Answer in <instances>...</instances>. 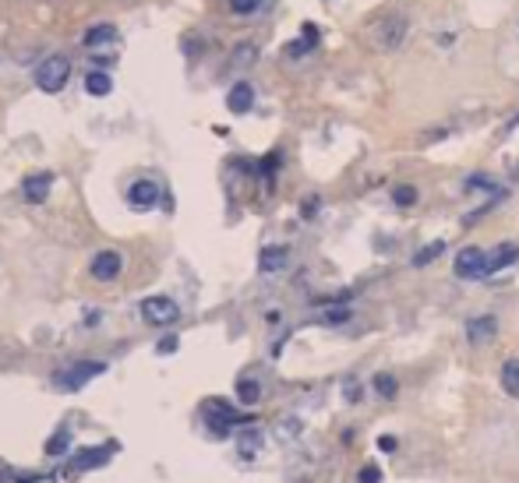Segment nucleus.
Returning <instances> with one entry per match:
<instances>
[{
	"label": "nucleus",
	"mask_w": 519,
	"mask_h": 483,
	"mask_svg": "<svg viewBox=\"0 0 519 483\" xmlns=\"http://www.w3.org/2000/svg\"><path fill=\"white\" fill-rule=\"evenodd\" d=\"M318 321H321V325H346V321H350V307H332V310H325Z\"/></svg>",
	"instance_id": "393cba45"
},
{
	"label": "nucleus",
	"mask_w": 519,
	"mask_h": 483,
	"mask_svg": "<svg viewBox=\"0 0 519 483\" xmlns=\"http://www.w3.org/2000/svg\"><path fill=\"white\" fill-rule=\"evenodd\" d=\"M279 434H283V438H297V434H301V420H283V423H279Z\"/></svg>",
	"instance_id": "c85d7f7f"
},
{
	"label": "nucleus",
	"mask_w": 519,
	"mask_h": 483,
	"mask_svg": "<svg viewBox=\"0 0 519 483\" xmlns=\"http://www.w3.org/2000/svg\"><path fill=\"white\" fill-rule=\"evenodd\" d=\"M156 201H159V184H156V180H134V184L127 188V205L138 208V212L156 208Z\"/></svg>",
	"instance_id": "1a4fd4ad"
},
{
	"label": "nucleus",
	"mask_w": 519,
	"mask_h": 483,
	"mask_svg": "<svg viewBox=\"0 0 519 483\" xmlns=\"http://www.w3.org/2000/svg\"><path fill=\"white\" fill-rule=\"evenodd\" d=\"M141 318L149 321V325H173L177 318H181V307H177V300L173 296H145L141 300Z\"/></svg>",
	"instance_id": "39448f33"
},
{
	"label": "nucleus",
	"mask_w": 519,
	"mask_h": 483,
	"mask_svg": "<svg viewBox=\"0 0 519 483\" xmlns=\"http://www.w3.org/2000/svg\"><path fill=\"white\" fill-rule=\"evenodd\" d=\"M85 92H89V96H109V92H113V78H109V75H106V71H89V75H85Z\"/></svg>",
	"instance_id": "dca6fc26"
},
{
	"label": "nucleus",
	"mask_w": 519,
	"mask_h": 483,
	"mask_svg": "<svg viewBox=\"0 0 519 483\" xmlns=\"http://www.w3.org/2000/svg\"><path fill=\"white\" fill-rule=\"evenodd\" d=\"M466 188H470V191H488V194H495V197H502V188H498L495 180L481 177V173H473V177L466 180Z\"/></svg>",
	"instance_id": "5701e85b"
},
{
	"label": "nucleus",
	"mask_w": 519,
	"mask_h": 483,
	"mask_svg": "<svg viewBox=\"0 0 519 483\" xmlns=\"http://www.w3.org/2000/svg\"><path fill=\"white\" fill-rule=\"evenodd\" d=\"M392 201H396L400 208H410V205H417V188H414V184H400V188L392 191Z\"/></svg>",
	"instance_id": "b1692460"
},
{
	"label": "nucleus",
	"mask_w": 519,
	"mask_h": 483,
	"mask_svg": "<svg viewBox=\"0 0 519 483\" xmlns=\"http://www.w3.org/2000/svg\"><path fill=\"white\" fill-rule=\"evenodd\" d=\"M357 483H382V470L375 462H368L360 473H357Z\"/></svg>",
	"instance_id": "a878e982"
},
{
	"label": "nucleus",
	"mask_w": 519,
	"mask_h": 483,
	"mask_svg": "<svg viewBox=\"0 0 519 483\" xmlns=\"http://www.w3.org/2000/svg\"><path fill=\"white\" fill-rule=\"evenodd\" d=\"M109 462V448L106 445H96V448H78V455H75V466H71V473H85V470H100Z\"/></svg>",
	"instance_id": "f8f14e48"
},
{
	"label": "nucleus",
	"mask_w": 519,
	"mask_h": 483,
	"mask_svg": "<svg viewBox=\"0 0 519 483\" xmlns=\"http://www.w3.org/2000/svg\"><path fill=\"white\" fill-rule=\"evenodd\" d=\"M100 374H106L103 360H82V364H75V367H64V371L53 378V388H57V391H78V388H85L92 378H100Z\"/></svg>",
	"instance_id": "7ed1b4c3"
},
{
	"label": "nucleus",
	"mask_w": 519,
	"mask_h": 483,
	"mask_svg": "<svg viewBox=\"0 0 519 483\" xmlns=\"http://www.w3.org/2000/svg\"><path fill=\"white\" fill-rule=\"evenodd\" d=\"M202 416H205L208 430H212L215 438H226L233 423H244V416H240L230 402H223V398H208L205 409H202Z\"/></svg>",
	"instance_id": "20e7f679"
},
{
	"label": "nucleus",
	"mask_w": 519,
	"mask_h": 483,
	"mask_svg": "<svg viewBox=\"0 0 519 483\" xmlns=\"http://www.w3.org/2000/svg\"><path fill=\"white\" fill-rule=\"evenodd\" d=\"M442 251H445V240H434V244H427V247H420L414 254V265L417 268H424V265H431L434 258H442Z\"/></svg>",
	"instance_id": "6ab92c4d"
},
{
	"label": "nucleus",
	"mask_w": 519,
	"mask_h": 483,
	"mask_svg": "<svg viewBox=\"0 0 519 483\" xmlns=\"http://www.w3.org/2000/svg\"><path fill=\"white\" fill-rule=\"evenodd\" d=\"M68 448H71V430H57V434L46 441V455H53V459L68 455Z\"/></svg>",
	"instance_id": "a211bd4d"
},
{
	"label": "nucleus",
	"mask_w": 519,
	"mask_h": 483,
	"mask_svg": "<svg viewBox=\"0 0 519 483\" xmlns=\"http://www.w3.org/2000/svg\"><path fill=\"white\" fill-rule=\"evenodd\" d=\"M290 265V247H283V244H276V247H262V254H258V268L265 272V276H276V272H283Z\"/></svg>",
	"instance_id": "9b49d317"
},
{
	"label": "nucleus",
	"mask_w": 519,
	"mask_h": 483,
	"mask_svg": "<svg viewBox=\"0 0 519 483\" xmlns=\"http://www.w3.org/2000/svg\"><path fill=\"white\" fill-rule=\"evenodd\" d=\"M382 448L385 452H396V438H382Z\"/></svg>",
	"instance_id": "2f4dec72"
},
{
	"label": "nucleus",
	"mask_w": 519,
	"mask_h": 483,
	"mask_svg": "<svg viewBox=\"0 0 519 483\" xmlns=\"http://www.w3.org/2000/svg\"><path fill=\"white\" fill-rule=\"evenodd\" d=\"M318 205H321L318 197H308V201H304V208H301V215H304V219H311V215H314V208H318Z\"/></svg>",
	"instance_id": "7c9ffc66"
},
{
	"label": "nucleus",
	"mask_w": 519,
	"mask_h": 483,
	"mask_svg": "<svg viewBox=\"0 0 519 483\" xmlns=\"http://www.w3.org/2000/svg\"><path fill=\"white\" fill-rule=\"evenodd\" d=\"M262 0H230V11L233 14H255Z\"/></svg>",
	"instance_id": "bb28decb"
},
{
	"label": "nucleus",
	"mask_w": 519,
	"mask_h": 483,
	"mask_svg": "<svg viewBox=\"0 0 519 483\" xmlns=\"http://www.w3.org/2000/svg\"><path fill=\"white\" fill-rule=\"evenodd\" d=\"M255 53H258V50H255L251 43H240V50H237L233 64H237V67H240V64H251V60H255Z\"/></svg>",
	"instance_id": "cd10ccee"
},
{
	"label": "nucleus",
	"mask_w": 519,
	"mask_h": 483,
	"mask_svg": "<svg viewBox=\"0 0 519 483\" xmlns=\"http://www.w3.org/2000/svg\"><path fill=\"white\" fill-rule=\"evenodd\" d=\"M237 395H240V402L255 406L258 395H262V388H258V381H251V378H240V381H237Z\"/></svg>",
	"instance_id": "412c9836"
},
{
	"label": "nucleus",
	"mask_w": 519,
	"mask_h": 483,
	"mask_svg": "<svg viewBox=\"0 0 519 483\" xmlns=\"http://www.w3.org/2000/svg\"><path fill=\"white\" fill-rule=\"evenodd\" d=\"M177 346H181V342H177L173 335H166V339H163V342L156 346V353H177Z\"/></svg>",
	"instance_id": "c756f323"
},
{
	"label": "nucleus",
	"mask_w": 519,
	"mask_h": 483,
	"mask_svg": "<svg viewBox=\"0 0 519 483\" xmlns=\"http://www.w3.org/2000/svg\"><path fill=\"white\" fill-rule=\"evenodd\" d=\"M258 448H262V430H247V434H240V455H244V459H255Z\"/></svg>",
	"instance_id": "aec40b11"
},
{
	"label": "nucleus",
	"mask_w": 519,
	"mask_h": 483,
	"mask_svg": "<svg viewBox=\"0 0 519 483\" xmlns=\"http://www.w3.org/2000/svg\"><path fill=\"white\" fill-rule=\"evenodd\" d=\"M117 39V28L113 25H92L89 32H85V50H100V46H106V43H113Z\"/></svg>",
	"instance_id": "2eb2a0df"
},
{
	"label": "nucleus",
	"mask_w": 519,
	"mask_h": 483,
	"mask_svg": "<svg viewBox=\"0 0 519 483\" xmlns=\"http://www.w3.org/2000/svg\"><path fill=\"white\" fill-rule=\"evenodd\" d=\"M36 480H39V477H28V480H18V483H36Z\"/></svg>",
	"instance_id": "473e14b6"
},
{
	"label": "nucleus",
	"mask_w": 519,
	"mask_h": 483,
	"mask_svg": "<svg viewBox=\"0 0 519 483\" xmlns=\"http://www.w3.org/2000/svg\"><path fill=\"white\" fill-rule=\"evenodd\" d=\"M484 268H488V254L481 247H463L459 258H456V265H452V272L459 279H481Z\"/></svg>",
	"instance_id": "423d86ee"
},
{
	"label": "nucleus",
	"mask_w": 519,
	"mask_h": 483,
	"mask_svg": "<svg viewBox=\"0 0 519 483\" xmlns=\"http://www.w3.org/2000/svg\"><path fill=\"white\" fill-rule=\"evenodd\" d=\"M120 268H124L120 251H100V254L92 258V265H89L92 279H100V283H113V279L120 276Z\"/></svg>",
	"instance_id": "0eeeda50"
},
{
	"label": "nucleus",
	"mask_w": 519,
	"mask_h": 483,
	"mask_svg": "<svg viewBox=\"0 0 519 483\" xmlns=\"http://www.w3.org/2000/svg\"><path fill=\"white\" fill-rule=\"evenodd\" d=\"M375 391H378L382 398H396L400 385H396V378H392V374H375Z\"/></svg>",
	"instance_id": "4be33fe9"
},
{
	"label": "nucleus",
	"mask_w": 519,
	"mask_h": 483,
	"mask_svg": "<svg viewBox=\"0 0 519 483\" xmlns=\"http://www.w3.org/2000/svg\"><path fill=\"white\" fill-rule=\"evenodd\" d=\"M407 36H410V18H403V14H385L368 28V43L375 50H382V53L400 50L407 43Z\"/></svg>",
	"instance_id": "f257e3e1"
},
{
	"label": "nucleus",
	"mask_w": 519,
	"mask_h": 483,
	"mask_svg": "<svg viewBox=\"0 0 519 483\" xmlns=\"http://www.w3.org/2000/svg\"><path fill=\"white\" fill-rule=\"evenodd\" d=\"M502 388H505L513 398H519V357L505 360V367H502Z\"/></svg>",
	"instance_id": "f3484780"
},
{
	"label": "nucleus",
	"mask_w": 519,
	"mask_h": 483,
	"mask_svg": "<svg viewBox=\"0 0 519 483\" xmlns=\"http://www.w3.org/2000/svg\"><path fill=\"white\" fill-rule=\"evenodd\" d=\"M495 335H498V318L495 314H477V318L466 321V339L473 346H488Z\"/></svg>",
	"instance_id": "6e6552de"
},
{
	"label": "nucleus",
	"mask_w": 519,
	"mask_h": 483,
	"mask_svg": "<svg viewBox=\"0 0 519 483\" xmlns=\"http://www.w3.org/2000/svg\"><path fill=\"white\" fill-rule=\"evenodd\" d=\"M68 78H71V60L68 57H60V53H53V57H46L39 67H36V85H39V92H60L64 85H68Z\"/></svg>",
	"instance_id": "f03ea898"
},
{
	"label": "nucleus",
	"mask_w": 519,
	"mask_h": 483,
	"mask_svg": "<svg viewBox=\"0 0 519 483\" xmlns=\"http://www.w3.org/2000/svg\"><path fill=\"white\" fill-rule=\"evenodd\" d=\"M251 106H255V89H251L247 82H237V85L226 92V109H230V113L244 116Z\"/></svg>",
	"instance_id": "ddd939ff"
},
{
	"label": "nucleus",
	"mask_w": 519,
	"mask_h": 483,
	"mask_svg": "<svg viewBox=\"0 0 519 483\" xmlns=\"http://www.w3.org/2000/svg\"><path fill=\"white\" fill-rule=\"evenodd\" d=\"M513 261H519V247L516 244H498V247L488 254V268H484V276H495V272L509 268Z\"/></svg>",
	"instance_id": "4468645a"
},
{
	"label": "nucleus",
	"mask_w": 519,
	"mask_h": 483,
	"mask_svg": "<svg viewBox=\"0 0 519 483\" xmlns=\"http://www.w3.org/2000/svg\"><path fill=\"white\" fill-rule=\"evenodd\" d=\"M50 188H53V173H28V177L21 180V194H25V201H32V205H43V201L50 197Z\"/></svg>",
	"instance_id": "9d476101"
}]
</instances>
